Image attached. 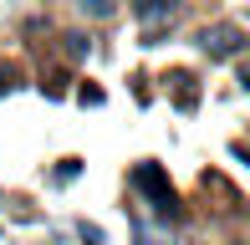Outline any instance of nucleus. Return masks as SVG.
<instances>
[{
    "label": "nucleus",
    "instance_id": "1",
    "mask_svg": "<svg viewBox=\"0 0 250 245\" xmlns=\"http://www.w3.org/2000/svg\"><path fill=\"white\" fill-rule=\"evenodd\" d=\"M199 51H204L209 61H230V57H240V51H245V31L235 26V20H214V26L199 31Z\"/></svg>",
    "mask_w": 250,
    "mask_h": 245
},
{
    "label": "nucleus",
    "instance_id": "2",
    "mask_svg": "<svg viewBox=\"0 0 250 245\" xmlns=\"http://www.w3.org/2000/svg\"><path fill=\"white\" fill-rule=\"evenodd\" d=\"M133 179H138V189H148V194H153V199H158V204H164V209L174 204V189L164 184V174H158L153 163H138V174H133Z\"/></svg>",
    "mask_w": 250,
    "mask_h": 245
},
{
    "label": "nucleus",
    "instance_id": "3",
    "mask_svg": "<svg viewBox=\"0 0 250 245\" xmlns=\"http://www.w3.org/2000/svg\"><path fill=\"white\" fill-rule=\"evenodd\" d=\"M174 5H179V0H133V16H138V20H148V26H153V20L174 16Z\"/></svg>",
    "mask_w": 250,
    "mask_h": 245
},
{
    "label": "nucleus",
    "instance_id": "4",
    "mask_svg": "<svg viewBox=\"0 0 250 245\" xmlns=\"http://www.w3.org/2000/svg\"><path fill=\"white\" fill-rule=\"evenodd\" d=\"M77 5H82L87 16H97V20H102V16H112V10H118V0H77Z\"/></svg>",
    "mask_w": 250,
    "mask_h": 245
},
{
    "label": "nucleus",
    "instance_id": "5",
    "mask_svg": "<svg viewBox=\"0 0 250 245\" xmlns=\"http://www.w3.org/2000/svg\"><path fill=\"white\" fill-rule=\"evenodd\" d=\"M66 51H72V57H87V51H92V41H87V36H77V31H72V36H66Z\"/></svg>",
    "mask_w": 250,
    "mask_h": 245
},
{
    "label": "nucleus",
    "instance_id": "6",
    "mask_svg": "<svg viewBox=\"0 0 250 245\" xmlns=\"http://www.w3.org/2000/svg\"><path fill=\"white\" fill-rule=\"evenodd\" d=\"M82 240H87V245H107V240H102V230H97V225H82Z\"/></svg>",
    "mask_w": 250,
    "mask_h": 245
},
{
    "label": "nucleus",
    "instance_id": "7",
    "mask_svg": "<svg viewBox=\"0 0 250 245\" xmlns=\"http://www.w3.org/2000/svg\"><path fill=\"white\" fill-rule=\"evenodd\" d=\"M0 92H10V66H0Z\"/></svg>",
    "mask_w": 250,
    "mask_h": 245
}]
</instances>
